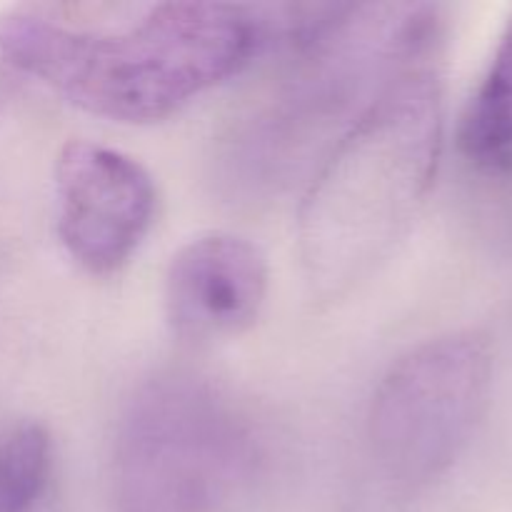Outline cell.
Returning a JSON list of instances; mask_svg holds the SVG:
<instances>
[{
    "mask_svg": "<svg viewBox=\"0 0 512 512\" xmlns=\"http://www.w3.org/2000/svg\"><path fill=\"white\" fill-rule=\"evenodd\" d=\"M270 33L273 20L245 5L165 3L120 30L18 8L0 15V55L88 113L158 123L238 75Z\"/></svg>",
    "mask_w": 512,
    "mask_h": 512,
    "instance_id": "2",
    "label": "cell"
},
{
    "mask_svg": "<svg viewBox=\"0 0 512 512\" xmlns=\"http://www.w3.org/2000/svg\"><path fill=\"white\" fill-rule=\"evenodd\" d=\"M258 440L208 380L155 375L118 420L110 488L118 512H218L250 483Z\"/></svg>",
    "mask_w": 512,
    "mask_h": 512,
    "instance_id": "3",
    "label": "cell"
},
{
    "mask_svg": "<svg viewBox=\"0 0 512 512\" xmlns=\"http://www.w3.org/2000/svg\"><path fill=\"white\" fill-rule=\"evenodd\" d=\"M443 23L425 5L373 98L315 173L300 208L310 283L338 295L393 250L433 188L443 150Z\"/></svg>",
    "mask_w": 512,
    "mask_h": 512,
    "instance_id": "1",
    "label": "cell"
},
{
    "mask_svg": "<svg viewBox=\"0 0 512 512\" xmlns=\"http://www.w3.org/2000/svg\"><path fill=\"white\" fill-rule=\"evenodd\" d=\"M488 335L458 330L395 360L375 388L368 440L380 470L425 485L453 468L473 440L493 390Z\"/></svg>",
    "mask_w": 512,
    "mask_h": 512,
    "instance_id": "4",
    "label": "cell"
},
{
    "mask_svg": "<svg viewBox=\"0 0 512 512\" xmlns=\"http://www.w3.org/2000/svg\"><path fill=\"white\" fill-rule=\"evenodd\" d=\"M53 465L50 435L38 423L0 433V512H30L43 495Z\"/></svg>",
    "mask_w": 512,
    "mask_h": 512,
    "instance_id": "8",
    "label": "cell"
},
{
    "mask_svg": "<svg viewBox=\"0 0 512 512\" xmlns=\"http://www.w3.org/2000/svg\"><path fill=\"white\" fill-rule=\"evenodd\" d=\"M58 235L93 275L118 273L143 245L158 208L153 175L123 150L70 140L55 163Z\"/></svg>",
    "mask_w": 512,
    "mask_h": 512,
    "instance_id": "5",
    "label": "cell"
},
{
    "mask_svg": "<svg viewBox=\"0 0 512 512\" xmlns=\"http://www.w3.org/2000/svg\"><path fill=\"white\" fill-rule=\"evenodd\" d=\"M268 295V260L248 238L205 233L170 258L165 315L178 338L215 343L245 333Z\"/></svg>",
    "mask_w": 512,
    "mask_h": 512,
    "instance_id": "6",
    "label": "cell"
},
{
    "mask_svg": "<svg viewBox=\"0 0 512 512\" xmlns=\"http://www.w3.org/2000/svg\"><path fill=\"white\" fill-rule=\"evenodd\" d=\"M460 150L480 168L512 165V15L458 128Z\"/></svg>",
    "mask_w": 512,
    "mask_h": 512,
    "instance_id": "7",
    "label": "cell"
}]
</instances>
